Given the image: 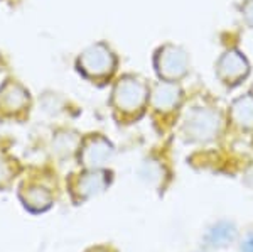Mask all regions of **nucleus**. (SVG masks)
<instances>
[{"instance_id":"6e6552de","label":"nucleus","mask_w":253,"mask_h":252,"mask_svg":"<svg viewBox=\"0 0 253 252\" xmlns=\"http://www.w3.org/2000/svg\"><path fill=\"white\" fill-rule=\"evenodd\" d=\"M108 183L110 178L107 176V173L100 171V169H89L88 173L81 174L78 178L75 192L78 193L81 200H86V198H91L95 195L101 193L103 190H107Z\"/></svg>"},{"instance_id":"1a4fd4ad","label":"nucleus","mask_w":253,"mask_h":252,"mask_svg":"<svg viewBox=\"0 0 253 252\" xmlns=\"http://www.w3.org/2000/svg\"><path fill=\"white\" fill-rule=\"evenodd\" d=\"M230 119L236 127L253 131V93H245L233 100L230 107Z\"/></svg>"},{"instance_id":"4468645a","label":"nucleus","mask_w":253,"mask_h":252,"mask_svg":"<svg viewBox=\"0 0 253 252\" xmlns=\"http://www.w3.org/2000/svg\"><path fill=\"white\" fill-rule=\"evenodd\" d=\"M243 183H245V186H247V188H250L253 192V164H250L243 171Z\"/></svg>"},{"instance_id":"9d476101","label":"nucleus","mask_w":253,"mask_h":252,"mask_svg":"<svg viewBox=\"0 0 253 252\" xmlns=\"http://www.w3.org/2000/svg\"><path fill=\"white\" fill-rule=\"evenodd\" d=\"M236 235H238V230H236L233 222L219 220L206 232L205 241L210 247H216V249H219V247L230 246V244L236 239Z\"/></svg>"},{"instance_id":"ddd939ff","label":"nucleus","mask_w":253,"mask_h":252,"mask_svg":"<svg viewBox=\"0 0 253 252\" xmlns=\"http://www.w3.org/2000/svg\"><path fill=\"white\" fill-rule=\"evenodd\" d=\"M242 17L253 29V0H245L242 3Z\"/></svg>"},{"instance_id":"0eeeda50","label":"nucleus","mask_w":253,"mask_h":252,"mask_svg":"<svg viewBox=\"0 0 253 252\" xmlns=\"http://www.w3.org/2000/svg\"><path fill=\"white\" fill-rule=\"evenodd\" d=\"M152 107L161 113H169L175 110L182 101V90L172 81H161L154 92L150 93Z\"/></svg>"},{"instance_id":"9b49d317","label":"nucleus","mask_w":253,"mask_h":252,"mask_svg":"<svg viewBox=\"0 0 253 252\" xmlns=\"http://www.w3.org/2000/svg\"><path fill=\"white\" fill-rule=\"evenodd\" d=\"M27 93L20 85L17 83H7L5 87L0 90V103H2L3 110L17 112L22 110L27 103Z\"/></svg>"},{"instance_id":"423d86ee","label":"nucleus","mask_w":253,"mask_h":252,"mask_svg":"<svg viewBox=\"0 0 253 252\" xmlns=\"http://www.w3.org/2000/svg\"><path fill=\"white\" fill-rule=\"evenodd\" d=\"M113 152L115 149L108 139L101 136H93L84 141L80 152V159L88 169H101L112 161Z\"/></svg>"},{"instance_id":"f03ea898","label":"nucleus","mask_w":253,"mask_h":252,"mask_svg":"<svg viewBox=\"0 0 253 252\" xmlns=\"http://www.w3.org/2000/svg\"><path fill=\"white\" fill-rule=\"evenodd\" d=\"M149 87L137 76H124L113 88V105L124 115H135L142 112L149 100Z\"/></svg>"},{"instance_id":"dca6fc26","label":"nucleus","mask_w":253,"mask_h":252,"mask_svg":"<svg viewBox=\"0 0 253 252\" xmlns=\"http://www.w3.org/2000/svg\"><path fill=\"white\" fill-rule=\"evenodd\" d=\"M91 252H110V251H107V249H96V251H91Z\"/></svg>"},{"instance_id":"39448f33","label":"nucleus","mask_w":253,"mask_h":252,"mask_svg":"<svg viewBox=\"0 0 253 252\" xmlns=\"http://www.w3.org/2000/svg\"><path fill=\"white\" fill-rule=\"evenodd\" d=\"M250 73V64L248 59L243 56L242 51L230 48L219 56L216 63V76L226 87H235L242 83Z\"/></svg>"},{"instance_id":"f8f14e48","label":"nucleus","mask_w":253,"mask_h":252,"mask_svg":"<svg viewBox=\"0 0 253 252\" xmlns=\"http://www.w3.org/2000/svg\"><path fill=\"white\" fill-rule=\"evenodd\" d=\"M22 200L26 203V206L32 212H44L51 206L52 197L46 188L38 185H32L27 190H24Z\"/></svg>"},{"instance_id":"f257e3e1","label":"nucleus","mask_w":253,"mask_h":252,"mask_svg":"<svg viewBox=\"0 0 253 252\" xmlns=\"http://www.w3.org/2000/svg\"><path fill=\"white\" fill-rule=\"evenodd\" d=\"M223 127L221 113L206 105H196L182 119V134L191 142H211L219 136Z\"/></svg>"},{"instance_id":"7ed1b4c3","label":"nucleus","mask_w":253,"mask_h":252,"mask_svg":"<svg viewBox=\"0 0 253 252\" xmlns=\"http://www.w3.org/2000/svg\"><path fill=\"white\" fill-rule=\"evenodd\" d=\"M156 70L164 81H179L189 71V56L181 46L166 44L156 54Z\"/></svg>"},{"instance_id":"20e7f679","label":"nucleus","mask_w":253,"mask_h":252,"mask_svg":"<svg viewBox=\"0 0 253 252\" xmlns=\"http://www.w3.org/2000/svg\"><path fill=\"white\" fill-rule=\"evenodd\" d=\"M117 58L103 43L89 46L80 56V70L89 78H107L115 71Z\"/></svg>"},{"instance_id":"2eb2a0df","label":"nucleus","mask_w":253,"mask_h":252,"mask_svg":"<svg viewBox=\"0 0 253 252\" xmlns=\"http://www.w3.org/2000/svg\"><path fill=\"white\" fill-rule=\"evenodd\" d=\"M242 252H253V235H252V237H248L247 241L243 242Z\"/></svg>"}]
</instances>
